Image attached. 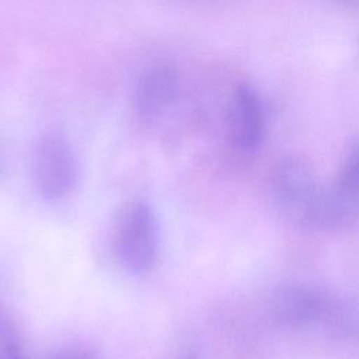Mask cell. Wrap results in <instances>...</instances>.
I'll list each match as a JSON object with an SVG mask.
<instances>
[{
    "instance_id": "5",
    "label": "cell",
    "mask_w": 359,
    "mask_h": 359,
    "mask_svg": "<svg viewBox=\"0 0 359 359\" xmlns=\"http://www.w3.org/2000/svg\"><path fill=\"white\" fill-rule=\"evenodd\" d=\"M331 192L345 223L359 216V151L348 158Z\"/></svg>"
},
{
    "instance_id": "7",
    "label": "cell",
    "mask_w": 359,
    "mask_h": 359,
    "mask_svg": "<svg viewBox=\"0 0 359 359\" xmlns=\"http://www.w3.org/2000/svg\"><path fill=\"white\" fill-rule=\"evenodd\" d=\"M49 359H95L88 351L81 348H63L55 352Z\"/></svg>"
},
{
    "instance_id": "4",
    "label": "cell",
    "mask_w": 359,
    "mask_h": 359,
    "mask_svg": "<svg viewBox=\"0 0 359 359\" xmlns=\"http://www.w3.org/2000/svg\"><path fill=\"white\" fill-rule=\"evenodd\" d=\"M180 93V76L174 66L160 63L149 67L137 80L133 94L136 114L153 121L167 112Z\"/></svg>"
},
{
    "instance_id": "3",
    "label": "cell",
    "mask_w": 359,
    "mask_h": 359,
    "mask_svg": "<svg viewBox=\"0 0 359 359\" xmlns=\"http://www.w3.org/2000/svg\"><path fill=\"white\" fill-rule=\"evenodd\" d=\"M265 114L257 91L248 84L234 88L227 109V133L231 144L243 151L254 150L262 140Z\"/></svg>"
},
{
    "instance_id": "2",
    "label": "cell",
    "mask_w": 359,
    "mask_h": 359,
    "mask_svg": "<svg viewBox=\"0 0 359 359\" xmlns=\"http://www.w3.org/2000/svg\"><path fill=\"white\" fill-rule=\"evenodd\" d=\"M32 177L38 191L49 199L70 194L77 182L79 161L63 136L48 133L38 140L32 154Z\"/></svg>"
},
{
    "instance_id": "6",
    "label": "cell",
    "mask_w": 359,
    "mask_h": 359,
    "mask_svg": "<svg viewBox=\"0 0 359 359\" xmlns=\"http://www.w3.org/2000/svg\"><path fill=\"white\" fill-rule=\"evenodd\" d=\"M0 359H24L14 330L0 317Z\"/></svg>"
},
{
    "instance_id": "1",
    "label": "cell",
    "mask_w": 359,
    "mask_h": 359,
    "mask_svg": "<svg viewBox=\"0 0 359 359\" xmlns=\"http://www.w3.org/2000/svg\"><path fill=\"white\" fill-rule=\"evenodd\" d=\"M114 247L128 271L143 273L153 268L158 254V227L146 202L133 201L122 208L114 229Z\"/></svg>"
}]
</instances>
